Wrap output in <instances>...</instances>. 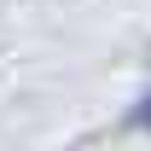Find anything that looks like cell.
<instances>
[{
  "mask_svg": "<svg viewBox=\"0 0 151 151\" xmlns=\"http://www.w3.org/2000/svg\"><path fill=\"white\" fill-rule=\"evenodd\" d=\"M128 122H134V128H139V134H151V93L139 99V105H134V116H128Z\"/></svg>",
  "mask_w": 151,
  "mask_h": 151,
  "instance_id": "6da1fadb",
  "label": "cell"
}]
</instances>
